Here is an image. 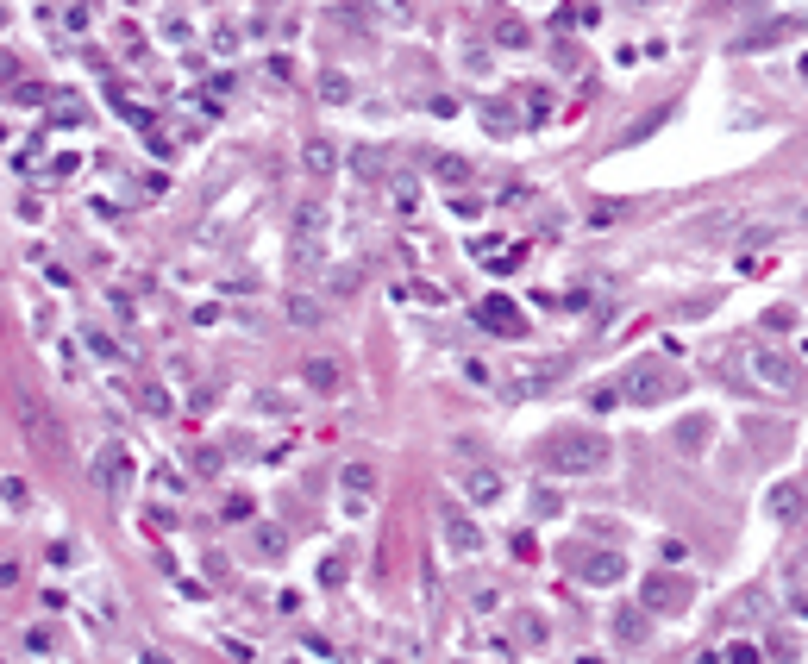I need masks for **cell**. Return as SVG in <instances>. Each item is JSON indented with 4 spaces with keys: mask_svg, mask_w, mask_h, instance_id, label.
I'll use <instances>...</instances> for the list:
<instances>
[{
    "mask_svg": "<svg viewBox=\"0 0 808 664\" xmlns=\"http://www.w3.org/2000/svg\"><path fill=\"white\" fill-rule=\"evenodd\" d=\"M614 464V439L608 433H558L552 445H545V470L552 477H596V470Z\"/></svg>",
    "mask_w": 808,
    "mask_h": 664,
    "instance_id": "6da1fadb",
    "label": "cell"
},
{
    "mask_svg": "<svg viewBox=\"0 0 808 664\" xmlns=\"http://www.w3.org/2000/svg\"><path fill=\"white\" fill-rule=\"evenodd\" d=\"M13 420H19V433H26L38 452H63V426H57L51 408H44V395L32 383H13Z\"/></svg>",
    "mask_w": 808,
    "mask_h": 664,
    "instance_id": "7a4b0ae2",
    "label": "cell"
},
{
    "mask_svg": "<svg viewBox=\"0 0 808 664\" xmlns=\"http://www.w3.org/2000/svg\"><path fill=\"white\" fill-rule=\"evenodd\" d=\"M689 602H696V583H689L683 571H652L646 589H639V608L658 614V621H671V614H683Z\"/></svg>",
    "mask_w": 808,
    "mask_h": 664,
    "instance_id": "3957f363",
    "label": "cell"
},
{
    "mask_svg": "<svg viewBox=\"0 0 808 664\" xmlns=\"http://www.w3.org/2000/svg\"><path fill=\"white\" fill-rule=\"evenodd\" d=\"M746 370H752V383H765V389H777V395L802 389L796 358H790V351H777V345H752V351H746Z\"/></svg>",
    "mask_w": 808,
    "mask_h": 664,
    "instance_id": "277c9868",
    "label": "cell"
},
{
    "mask_svg": "<svg viewBox=\"0 0 808 664\" xmlns=\"http://www.w3.org/2000/svg\"><path fill=\"white\" fill-rule=\"evenodd\" d=\"M301 389H307V395H339V389H345V364L332 358V351L301 358Z\"/></svg>",
    "mask_w": 808,
    "mask_h": 664,
    "instance_id": "5b68a950",
    "label": "cell"
},
{
    "mask_svg": "<svg viewBox=\"0 0 808 664\" xmlns=\"http://www.w3.org/2000/svg\"><path fill=\"white\" fill-rule=\"evenodd\" d=\"M301 170H307V182H332L339 176V145H332L326 132H307L301 138Z\"/></svg>",
    "mask_w": 808,
    "mask_h": 664,
    "instance_id": "8992f818",
    "label": "cell"
},
{
    "mask_svg": "<svg viewBox=\"0 0 808 664\" xmlns=\"http://www.w3.org/2000/svg\"><path fill=\"white\" fill-rule=\"evenodd\" d=\"M439 533H445V552H458V558H477V552H483V527H477L470 514H458V508H445Z\"/></svg>",
    "mask_w": 808,
    "mask_h": 664,
    "instance_id": "52a82bcc",
    "label": "cell"
},
{
    "mask_svg": "<svg viewBox=\"0 0 808 664\" xmlns=\"http://www.w3.org/2000/svg\"><path fill=\"white\" fill-rule=\"evenodd\" d=\"M458 495H464V502H477V508H489V502H502V470H495V464H470L464 470V477H458Z\"/></svg>",
    "mask_w": 808,
    "mask_h": 664,
    "instance_id": "ba28073f",
    "label": "cell"
},
{
    "mask_svg": "<svg viewBox=\"0 0 808 664\" xmlns=\"http://www.w3.org/2000/svg\"><path fill=\"white\" fill-rule=\"evenodd\" d=\"M765 514L777 520V527H796V520L808 514V489H802V483H771V495H765Z\"/></svg>",
    "mask_w": 808,
    "mask_h": 664,
    "instance_id": "9c48e42d",
    "label": "cell"
},
{
    "mask_svg": "<svg viewBox=\"0 0 808 664\" xmlns=\"http://www.w3.org/2000/svg\"><path fill=\"white\" fill-rule=\"evenodd\" d=\"M627 401H639V408H646V401H658V395H671V376H664L658 364H639L633 376H627V389H621Z\"/></svg>",
    "mask_w": 808,
    "mask_h": 664,
    "instance_id": "30bf717a",
    "label": "cell"
},
{
    "mask_svg": "<svg viewBox=\"0 0 808 664\" xmlns=\"http://www.w3.org/2000/svg\"><path fill=\"white\" fill-rule=\"evenodd\" d=\"M589 589H608V583H621L627 577V558L621 552H596V558H583V571H577Z\"/></svg>",
    "mask_w": 808,
    "mask_h": 664,
    "instance_id": "8fae6325",
    "label": "cell"
},
{
    "mask_svg": "<svg viewBox=\"0 0 808 664\" xmlns=\"http://www.w3.org/2000/svg\"><path fill=\"white\" fill-rule=\"evenodd\" d=\"M339 483H345V502H351V514H358L370 495H376V464H345L339 470Z\"/></svg>",
    "mask_w": 808,
    "mask_h": 664,
    "instance_id": "7c38bea8",
    "label": "cell"
},
{
    "mask_svg": "<svg viewBox=\"0 0 808 664\" xmlns=\"http://www.w3.org/2000/svg\"><path fill=\"white\" fill-rule=\"evenodd\" d=\"M708 439H715V420H708V414H689V420L677 426V452H683V458L708 452Z\"/></svg>",
    "mask_w": 808,
    "mask_h": 664,
    "instance_id": "4fadbf2b",
    "label": "cell"
},
{
    "mask_svg": "<svg viewBox=\"0 0 808 664\" xmlns=\"http://www.w3.org/2000/svg\"><path fill=\"white\" fill-rule=\"evenodd\" d=\"M477 320H483V326H495L502 339H514V332H527V320H520V307H508V301H483V307H477Z\"/></svg>",
    "mask_w": 808,
    "mask_h": 664,
    "instance_id": "5bb4252c",
    "label": "cell"
},
{
    "mask_svg": "<svg viewBox=\"0 0 808 664\" xmlns=\"http://www.w3.org/2000/svg\"><path fill=\"white\" fill-rule=\"evenodd\" d=\"M282 314H289V326L314 332V326L326 320V301H320V295H289V307H282Z\"/></svg>",
    "mask_w": 808,
    "mask_h": 664,
    "instance_id": "9a60e30c",
    "label": "cell"
},
{
    "mask_svg": "<svg viewBox=\"0 0 808 664\" xmlns=\"http://www.w3.org/2000/svg\"><path fill=\"white\" fill-rule=\"evenodd\" d=\"M251 552L264 564H282L289 558V539H282V527H251Z\"/></svg>",
    "mask_w": 808,
    "mask_h": 664,
    "instance_id": "2e32d148",
    "label": "cell"
},
{
    "mask_svg": "<svg viewBox=\"0 0 808 664\" xmlns=\"http://www.w3.org/2000/svg\"><path fill=\"white\" fill-rule=\"evenodd\" d=\"M614 639H621V646H646V608H621L614 614Z\"/></svg>",
    "mask_w": 808,
    "mask_h": 664,
    "instance_id": "e0dca14e",
    "label": "cell"
},
{
    "mask_svg": "<svg viewBox=\"0 0 808 664\" xmlns=\"http://www.w3.org/2000/svg\"><path fill=\"white\" fill-rule=\"evenodd\" d=\"M364 13L383 26H414V0H364Z\"/></svg>",
    "mask_w": 808,
    "mask_h": 664,
    "instance_id": "ac0fdd59",
    "label": "cell"
},
{
    "mask_svg": "<svg viewBox=\"0 0 808 664\" xmlns=\"http://www.w3.org/2000/svg\"><path fill=\"white\" fill-rule=\"evenodd\" d=\"M120 477H126V452H120V445H107V452L94 458V483H101V489H120Z\"/></svg>",
    "mask_w": 808,
    "mask_h": 664,
    "instance_id": "d6986e66",
    "label": "cell"
},
{
    "mask_svg": "<svg viewBox=\"0 0 808 664\" xmlns=\"http://www.w3.org/2000/svg\"><path fill=\"white\" fill-rule=\"evenodd\" d=\"M483 126H489L495 138H508V132H520V113L502 107V101H483Z\"/></svg>",
    "mask_w": 808,
    "mask_h": 664,
    "instance_id": "ffe728a7",
    "label": "cell"
},
{
    "mask_svg": "<svg viewBox=\"0 0 808 664\" xmlns=\"http://www.w3.org/2000/svg\"><path fill=\"white\" fill-rule=\"evenodd\" d=\"M320 101H326V107H351V76L326 69V76H320Z\"/></svg>",
    "mask_w": 808,
    "mask_h": 664,
    "instance_id": "44dd1931",
    "label": "cell"
},
{
    "mask_svg": "<svg viewBox=\"0 0 808 664\" xmlns=\"http://www.w3.org/2000/svg\"><path fill=\"white\" fill-rule=\"evenodd\" d=\"M495 44H502V51H527V44H533L527 19H502V26H495Z\"/></svg>",
    "mask_w": 808,
    "mask_h": 664,
    "instance_id": "7402d4cb",
    "label": "cell"
},
{
    "mask_svg": "<svg viewBox=\"0 0 808 664\" xmlns=\"http://www.w3.org/2000/svg\"><path fill=\"white\" fill-rule=\"evenodd\" d=\"M470 614H495V608H502V589H495V583H470Z\"/></svg>",
    "mask_w": 808,
    "mask_h": 664,
    "instance_id": "603a6c76",
    "label": "cell"
},
{
    "mask_svg": "<svg viewBox=\"0 0 808 664\" xmlns=\"http://www.w3.org/2000/svg\"><path fill=\"white\" fill-rule=\"evenodd\" d=\"M564 376V364H527L520 370V389H545V383H558Z\"/></svg>",
    "mask_w": 808,
    "mask_h": 664,
    "instance_id": "cb8c5ba5",
    "label": "cell"
},
{
    "mask_svg": "<svg viewBox=\"0 0 808 664\" xmlns=\"http://www.w3.org/2000/svg\"><path fill=\"white\" fill-rule=\"evenodd\" d=\"M433 176H439V182H451V188H458V182L470 176V163H464V157H439V163H433Z\"/></svg>",
    "mask_w": 808,
    "mask_h": 664,
    "instance_id": "d4e9b609",
    "label": "cell"
},
{
    "mask_svg": "<svg viewBox=\"0 0 808 664\" xmlns=\"http://www.w3.org/2000/svg\"><path fill=\"white\" fill-rule=\"evenodd\" d=\"M0 502H13V508H26V502H32V495H26V483H19V477H0Z\"/></svg>",
    "mask_w": 808,
    "mask_h": 664,
    "instance_id": "484cf974",
    "label": "cell"
},
{
    "mask_svg": "<svg viewBox=\"0 0 808 664\" xmlns=\"http://www.w3.org/2000/svg\"><path fill=\"white\" fill-rule=\"evenodd\" d=\"M458 57H464L470 69H477V76H483V69H489V51H483V44H470V38L458 44Z\"/></svg>",
    "mask_w": 808,
    "mask_h": 664,
    "instance_id": "4316f807",
    "label": "cell"
},
{
    "mask_svg": "<svg viewBox=\"0 0 808 664\" xmlns=\"http://www.w3.org/2000/svg\"><path fill=\"white\" fill-rule=\"evenodd\" d=\"M320 577H326L332 589H339V583H345V558H326V564H320Z\"/></svg>",
    "mask_w": 808,
    "mask_h": 664,
    "instance_id": "83f0119b",
    "label": "cell"
},
{
    "mask_svg": "<svg viewBox=\"0 0 808 664\" xmlns=\"http://www.w3.org/2000/svg\"><path fill=\"white\" fill-rule=\"evenodd\" d=\"M26 646L44 658V652H51V627H32V633H26Z\"/></svg>",
    "mask_w": 808,
    "mask_h": 664,
    "instance_id": "f1b7e54d",
    "label": "cell"
},
{
    "mask_svg": "<svg viewBox=\"0 0 808 664\" xmlns=\"http://www.w3.org/2000/svg\"><path fill=\"white\" fill-rule=\"evenodd\" d=\"M520 627H527V646H545V621H539V614H527Z\"/></svg>",
    "mask_w": 808,
    "mask_h": 664,
    "instance_id": "f546056e",
    "label": "cell"
},
{
    "mask_svg": "<svg viewBox=\"0 0 808 664\" xmlns=\"http://www.w3.org/2000/svg\"><path fill=\"white\" fill-rule=\"evenodd\" d=\"M727 664H758V646H746V639H740V646L727 652Z\"/></svg>",
    "mask_w": 808,
    "mask_h": 664,
    "instance_id": "4dcf8cb0",
    "label": "cell"
},
{
    "mask_svg": "<svg viewBox=\"0 0 808 664\" xmlns=\"http://www.w3.org/2000/svg\"><path fill=\"white\" fill-rule=\"evenodd\" d=\"M0 589H19V564L13 558H0Z\"/></svg>",
    "mask_w": 808,
    "mask_h": 664,
    "instance_id": "1f68e13d",
    "label": "cell"
},
{
    "mask_svg": "<svg viewBox=\"0 0 808 664\" xmlns=\"http://www.w3.org/2000/svg\"><path fill=\"white\" fill-rule=\"evenodd\" d=\"M802 226H808V207H802Z\"/></svg>",
    "mask_w": 808,
    "mask_h": 664,
    "instance_id": "d6a6232c",
    "label": "cell"
}]
</instances>
